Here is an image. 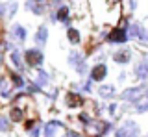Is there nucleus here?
<instances>
[{
	"label": "nucleus",
	"mask_w": 148,
	"mask_h": 137,
	"mask_svg": "<svg viewBox=\"0 0 148 137\" xmlns=\"http://www.w3.org/2000/svg\"><path fill=\"white\" fill-rule=\"evenodd\" d=\"M41 61H43V54H41L39 50H28L26 52V63L30 67L41 65Z\"/></svg>",
	"instance_id": "f03ea898"
},
{
	"label": "nucleus",
	"mask_w": 148,
	"mask_h": 137,
	"mask_svg": "<svg viewBox=\"0 0 148 137\" xmlns=\"http://www.w3.org/2000/svg\"><path fill=\"white\" fill-rule=\"evenodd\" d=\"M37 135H39V130H37V128H35V130H32V137H37Z\"/></svg>",
	"instance_id": "5701e85b"
},
{
	"label": "nucleus",
	"mask_w": 148,
	"mask_h": 137,
	"mask_svg": "<svg viewBox=\"0 0 148 137\" xmlns=\"http://www.w3.org/2000/svg\"><path fill=\"white\" fill-rule=\"evenodd\" d=\"M69 39L72 41V43H80V34H78L76 30H72V28H69Z\"/></svg>",
	"instance_id": "4468645a"
},
{
	"label": "nucleus",
	"mask_w": 148,
	"mask_h": 137,
	"mask_svg": "<svg viewBox=\"0 0 148 137\" xmlns=\"http://www.w3.org/2000/svg\"><path fill=\"white\" fill-rule=\"evenodd\" d=\"M11 61H13V63H15V65H17V67H21V54H18V52H17V50H15V52H13V54H11Z\"/></svg>",
	"instance_id": "a211bd4d"
},
{
	"label": "nucleus",
	"mask_w": 148,
	"mask_h": 137,
	"mask_svg": "<svg viewBox=\"0 0 148 137\" xmlns=\"http://www.w3.org/2000/svg\"><path fill=\"white\" fill-rule=\"evenodd\" d=\"M106 74H108V67H106V65H96V67L91 71V80L100 82V80L106 78Z\"/></svg>",
	"instance_id": "39448f33"
},
{
	"label": "nucleus",
	"mask_w": 148,
	"mask_h": 137,
	"mask_svg": "<svg viewBox=\"0 0 148 137\" xmlns=\"http://www.w3.org/2000/svg\"><path fill=\"white\" fill-rule=\"evenodd\" d=\"M46 37H48V30H46V26H41L39 30H37V43H45Z\"/></svg>",
	"instance_id": "1a4fd4ad"
},
{
	"label": "nucleus",
	"mask_w": 148,
	"mask_h": 137,
	"mask_svg": "<svg viewBox=\"0 0 148 137\" xmlns=\"http://www.w3.org/2000/svg\"><path fill=\"white\" fill-rule=\"evenodd\" d=\"M146 91V85H141V87H133V89H126L124 91L122 95H120V97H122L124 100H141L143 97H141V93H145Z\"/></svg>",
	"instance_id": "f257e3e1"
},
{
	"label": "nucleus",
	"mask_w": 148,
	"mask_h": 137,
	"mask_svg": "<svg viewBox=\"0 0 148 137\" xmlns=\"http://www.w3.org/2000/svg\"><path fill=\"white\" fill-rule=\"evenodd\" d=\"M13 34H15V37L18 41H24L26 39V30L22 28V26H15V28H13Z\"/></svg>",
	"instance_id": "9d476101"
},
{
	"label": "nucleus",
	"mask_w": 148,
	"mask_h": 137,
	"mask_svg": "<svg viewBox=\"0 0 148 137\" xmlns=\"http://www.w3.org/2000/svg\"><path fill=\"white\" fill-rule=\"evenodd\" d=\"M111 93H113V87H104V85L100 87V95H102V97H109Z\"/></svg>",
	"instance_id": "aec40b11"
},
{
	"label": "nucleus",
	"mask_w": 148,
	"mask_h": 137,
	"mask_svg": "<svg viewBox=\"0 0 148 137\" xmlns=\"http://www.w3.org/2000/svg\"><path fill=\"white\" fill-rule=\"evenodd\" d=\"M139 39H141V41H145V43L148 41V32H146L145 28H143V26H141V32H139Z\"/></svg>",
	"instance_id": "412c9836"
},
{
	"label": "nucleus",
	"mask_w": 148,
	"mask_h": 137,
	"mask_svg": "<svg viewBox=\"0 0 148 137\" xmlns=\"http://www.w3.org/2000/svg\"><path fill=\"white\" fill-rule=\"evenodd\" d=\"M8 130H9V122H8V119L0 115V132H8Z\"/></svg>",
	"instance_id": "dca6fc26"
},
{
	"label": "nucleus",
	"mask_w": 148,
	"mask_h": 137,
	"mask_svg": "<svg viewBox=\"0 0 148 137\" xmlns=\"http://www.w3.org/2000/svg\"><path fill=\"white\" fill-rule=\"evenodd\" d=\"M69 104H71V106H72V104H74V106H78V104H82V100H80V97H78V95H69Z\"/></svg>",
	"instance_id": "f3484780"
},
{
	"label": "nucleus",
	"mask_w": 148,
	"mask_h": 137,
	"mask_svg": "<svg viewBox=\"0 0 148 137\" xmlns=\"http://www.w3.org/2000/svg\"><path fill=\"white\" fill-rule=\"evenodd\" d=\"M139 32H141V26H139L137 22H133V24H130V26H128V35H130V37L139 39Z\"/></svg>",
	"instance_id": "6e6552de"
},
{
	"label": "nucleus",
	"mask_w": 148,
	"mask_h": 137,
	"mask_svg": "<svg viewBox=\"0 0 148 137\" xmlns=\"http://www.w3.org/2000/svg\"><path fill=\"white\" fill-rule=\"evenodd\" d=\"M11 117H13V121H21V119H22V113H21V109L13 108V111H11Z\"/></svg>",
	"instance_id": "6ab92c4d"
},
{
	"label": "nucleus",
	"mask_w": 148,
	"mask_h": 137,
	"mask_svg": "<svg viewBox=\"0 0 148 137\" xmlns=\"http://www.w3.org/2000/svg\"><path fill=\"white\" fill-rule=\"evenodd\" d=\"M69 135H71V137H80L78 134H74V132H71V134H69Z\"/></svg>",
	"instance_id": "393cba45"
},
{
	"label": "nucleus",
	"mask_w": 148,
	"mask_h": 137,
	"mask_svg": "<svg viewBox=\"0 0 148 137\" xmlns=\"http://www.w3.org/2000/svg\"><path fill=\"white\" fill-rule=\"evenodd\" d=\"M130 50H120V52H117V54H113V59L117 63H128L130 61Z\"/></svg>",
	"instance_id": "0eeeda50"
},
{
	"label": "nucleus",
	"mask_w": 148,
	"mask_h": 137,
	"mask_svg": "<svg viewBox=\"0 0 148 137\" xmlns=\"http://www.w3.org/2000/svg\"><path fill=\"white\" fill-rule=\"evenodd\" d=\"M56 126H58V122H48V124L45 126V134L48 135V137H52V135H54V130H56Z\"/></svg>",
	"instance_id": "ddd939ff"
},
{
	"label": "nucleus",
	"mask_w": 148,
	"mask_h": 137,
	"mask_svg": "<svg viewBox=\"0 0 148 137\" xmlns=\"http://www.w3.org/2000/svg\"><path fill=\"white\" fill-rule=\"evenodd\" d=\"M137 111H139V113L148 111V98H146V97H143V102L137 104Z\"/></svg>",
	"instance_id": "f8f14e48"
},
{
	"label": "nucleus",
	"mask_w": 148,
	"mask_h": 137,
	"mask_svg": "<svg viewBox=\"0 0 148 137\" xmlns=\"http://www.w3.org/2000/svg\"><path fill=\"white\" fill-rule=\"evenodd\" d=\"M69 61L72 63L74 68H76L80 74H83V72H85V61H83V59L80 58V54H78V52H72V54H71V58H69Z\"/></svg>",
	"instance_id": "7ed1b4c3"
},
{
	"label": "nucleus",
	"mask_w": 148,
	"mask_h": 137,
	"mask_svg": "<svg viewBox=\"0 0 148 137\" xmlns=\"http://www.w3.org/2000/svg\"><path fill=\"white\" fill-rule=\"evenodd\" d=\"M58 19H59V21H63V22H67V21H69V10H67L65 6L58 10Z\"/></svg>",
	"instance_id": "9b49d317"
},
{
	"label": "nucleus",
	"mask_w": 148,
	"mask_h": 137,
	"mask_svg": "<svg viewBox=\"0 0 148 137\" xmlns=\"http://www.w3.org/2000/svg\"><path fill=\"white\" fill-rule=\"evenodd\" d=\"M13 85H15V87H22V85H24V82H22L21 76H13Z\"/></svg>",
	"instance_id": "4be33fe9"
},
{
	"label": "nucleus",
	"mask_w": 148,
	"mask_h": 137,
	"mask_svg": "<svg viewBox=\"0 0 148 137\" xmlns=\"http://www.w3.org/2000/svg\"><path fill=\"white\" fill-rule=\"evenodd\" d=\"M0 61H2V54H0Z\"/></svg>",
	"instance_id": "a878e982"
},
{
	"label": "nucleus",
	"mask_w": 148,
	"mask_h": 137,
	"mask_svg": "<svg viewBox=\"0 0 148 137\" xmlns=\"http://www.w3.org/2000/svg\"><path fill=\"white\" fill-rule=\"evenodd\" d=\"M135 76H137V78H141V80H146V78H148V56L137 65V68H135Z\"/></svg>",
	"instance_id": "20e7f679"
},
{
	"label": "nucleus",
	"mask_w": 148,
	"mask_h": 137,
	"mask_svg": "<svg viewBox=\"0 0 148 137\" xmlns=\"http://www.w3.org/2000/svg\"><path fill=\"white\" fill-rule=\"evenodd\" d=\"M37 84H39V85H46V84H48V74H46L45 71H41V72H39V78H37Z\"/></svg>",
	"instance_id": "2eb2a0df"
},
{
	"label": "nucleus",
	"mask_w": 148,
	"mask_h": 137,
	"mask_svg": "<svg viewBox=\"0 0 148 137\" xmlns=\"http://www.w3.org/2000/svg\"><path fill=\"white\" fill-rule=\"evenodd\" d=\"M128 39V32L126 30H115L113 34L109 35V41L111 43H124Z\"/></svg>",
	"instance_id": "423d86ee"
},
{
	"label": "nucleus",
	"mask_w": 148,
	"mask_h": 137,
	"mask_svg": "<svg viewBox=\"0 0 148 137\" xmlns=\"http://www.w3.org/2000/svg\"><path fill=\"white\" fill-rule=\"evenodd\" d=\"M37 2H43V0H37Z\"/></svg>",
	"instance_id": "bb28decb"
},
{
	"label": "nucleus",
	"mask_w": 148,
	"mask_h": 137,
	"mask_svg": "<svg viewBox=\"0 0 148 137\" xmlns=\"http://www.w3.org/2000/svg\"><path fill=\"white\" fill-rule=\"evenodd\" d=\"M4 10H6V6H4V4H0V15H4V13H6Z\"/></svg>",
	"instance_id": "b1692460"
}]
</instances>
